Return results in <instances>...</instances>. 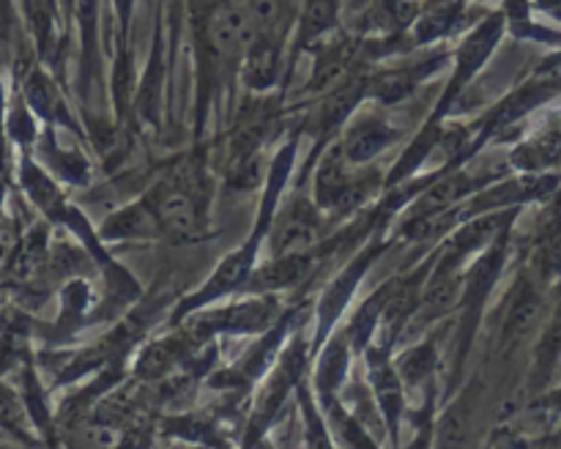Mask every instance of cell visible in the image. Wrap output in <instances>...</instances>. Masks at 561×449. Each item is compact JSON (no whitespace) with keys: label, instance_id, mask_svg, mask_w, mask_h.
<instances>
[{"label":"cell","instance_id":"d6986e66","mask_svg":"<svg viewBox=\"0 0 561 449\" xmlns=\"http://www.w3.org/2000/svg\"><path fill=\"white\" fill-rule=\"evenodd\" d=\"M392 288H394V279H389V283H383L381 288L373 290L370 299H367L365 304L354 312V318L348 321L345 334H348L351 348L354 350H365L367 345L373 343V334L381 329L383 312H387L389 299H392Z\"/></svg>","mask_w":561,"mask_h":449},{"label":"cell","instance_id":"83f0119b","mask_svg":"<svg viewBox=\"0 0 561 449\" xmlns=\"http://www.w3.org/2000/svg\"><path fill=\"white\" fill-rule=\"evenodd\" d=\"M531 408H546V411H553V414H561V389L542 394L540 400H535V405H531Z\"/></svg>","mask_w":561,"mask_h":449},{"label":"cell","instance_id":"4fadbf2b","mask_svg":"<svg viewBox=\"0 0 561 449\" xmlns=\"http://www.w3.org/2000/svg\"><path fill=\"white\" fill-rule=\"evenodd\" d=\"M312 252H288V255H272L266 266L255 268L241 293H277V290L290 288L301 283L312 268Z\"/></svg>","mask_w":561,"mask_h":449},{"label":"cell","instance_id":"e0dca14e","mask_svg":"<svg viewBox=\"0 0 561 449\" xmlns=\"http://www.w3.org/2000/svg\"><path fill=\"white\" fill-rule=\"evenodd\" d=\"M340 5L343 0H305V9L299 14V25L294 33V58L301 49H316L318 44L327 42L323 36L337 27Z\"/></svg>","mask_w":561,"mask_h":449},{"label":"cell","instance_id":"d4e9b609","mask_svg":"<svg viewBox=\"0 0 561 449\" xmlns=\"http://www.w3.org/2000/svg\"><path fill=\"white\" fill-rule=\"evenodd\" d=\"M20 419H22V403L16 400L14 392L0 387V427H9V430H14L16 436H20L22 433Z\"/></svg>","mask_w":561,"mask_h":449},{"label":"cell","instance_id":"8fae6325","mask_svg":"<svg viewBox=\"0 0 561 449\" xmlns=\"http://www.w3.org/2000/svg\"><path fill=\"white\" fill-rule=\"evenodd\" d=\"M362 38H337L327 44L321 42L316 47V69H312L310 88L307 93H327L334 85L354 74V64L359 60Z\"/></svg>","mask_w":561,"mask_h":449},{"label":"cell","instance_id":"5bb4252c","mask_svg":"<svg viewBox=\"0 0 561 449\" xmlns=\"http://www.w3.org/2000/svg\"><path fill=\"white\" fill-rule=\"evenodd\" d=\"M159 235H162V228H159V219L153 214L151 203L146 200V195L110 214L102 228H99V239L102 241H140L159 239Z\"/></svg>","mask_w":561,"mask_h":449},{"label":"cell","instance_id":"6da1fadb","mask_svg":"<svg viewBox=\"0 0 561 449\" xmlns=\"http://www.w3.org/2000/svg\"><path fill=\"white\" fill-rule=\"evenodd\" d=\"M294 159H296V140L285 142L283 148L274 157L272 168H268V179H266V189H263L261 197V208H257L255 225H252L250 235L244 239V244L239 250L230 252L217 268H214L211 277L190 293L186 299L179 301L173 312V323H181L186 315H192L195 310H203L208 304H217L222 301L225 296L230 293H241V288L247 285V279L252 277V272L257 268V257H261V244L268 239V230H272L274 217H277V203L279 195H283L285 184L290 179V170H294Z\"/></svg>","mask_w":561,"mask_h":449},{"label":"cell","instance_id":"44dd1931","mask_svg":"<svg viewBox=\"0 0 561 449\" xmlns=\"http://www.w3.org/2000/svg\"><path fill=\"white\" fill-rule=\"evenodd\" d=\"M540 318H542V293L535 288V285H526V288L518 293V299L513 301V307H510L502 339L507 345L518 343V339H524L526 334L540 323Z\"/></svg>","mask_w":561,"mask_h":449},{"label":"cell","instance_id":"7c38bea8","mask_svg":"<svg viewBox=\"0 0 561 449\" xmlns=\"http://www.w3.org/2000/svg\"><path fill=\"white\" fill-rule=\"evenodd\" d=\"M351 350L354 348H351L345 329L329 334L327 343L318 348V367L312 372V387H316V394L321 398L323 408L334 403V394H337V389H343L345 378H348Z\"/></svg>","mask_w":561,"mask_h":449},{"label":"cell","instance_id":"ac0fdd59","mask_svg":"<svg viewBox=\"0 0 561 449\" xmlns=\"http://www.w3.org/2000/svg\"><path fill=\"white\" fill-rule=\"evenodd\" d=\"M164 69H168V60H164V33H162V16L157 20V31H153V47L151 58H148L146 77H142L140 93L135 99V107L148 124H159V107H162V88H164Z\"/></svg>","mask_w":561,"mask_h":449},{"label":"cell","instance_id":"3957f363","mask_svg":"<svg viewBox=\"0 0 561 449\" xmlns=\"http://www.w3.org/2000/svg\"><path fill=\"white\" fill-rule=\"evenodd\" d=\"M277 301L272 293H252V299L230 301L225 307H203L190 318L186 332L201 343L214 334H263L277 323Z\"/></svg>","mask_w":561,"mask_h":449},{"label":"cell","instance_id":"7402d4cb","mask_svg":"<svg viewBox=\"0 0 561 449\" xmlns=\"http://www.w3.org/2000/svg\"><path fill=\"white\" fill-rule=\"evenodd\" d=\"M296 398H299L301 414H305V444L307 447H312V449L332 447V438H329V430H327V416L318 411V400H316V392H312L310 376H305L299 383H296Z\"/></svg>","mask_w":561,"mask_h":449},{"label":"cell","instance_id":"cb8c5ba5","mask_svg":"<svg viewBox=\"0 0 561 449\" xmlns=\"http://www.w3.org/2000/svg\"><path fill=\"white\" fill-rule=\"evenodd\" d=\"M561 356V318H553L551 326L546 329L540 339V348H537V370L540 372H551V367L557 365V359Z\"/></svg>","mask_w":561,"mask_h":449},{"label":"cell","instance_id":"7a4b0ae2","mask_svg":"<svg viewBox=\"0 0 561 449\" xmlns=\"http://www.w3.org/2000/svg\"><path fill=\"white\" fill-rule=\"evenodd\" d=\"M504 33H507V14H504V9H496L491 11L485 20L477 22V25L460 38V47L455 49L453 77H449L447 88H444V93L438 96L436 107H433L431 118L425 120V126H422V131L416 135V140L411 142L409 151L398 159V164H394L392 173H389L387 179L389 186L409 179V175L416 173V168L431 157V151L438 142V135H442V120L447 118V115L455 110V104L463 99L466 88L471 85V80L485 69L491 55L496 53L499 44H502Z\"/></svg>","mask_w":561,"mask_h":449},{"label":"cell","instance_id":"ffe728a7","mask_svg":"<svg viewBox=\"0 0 561 449\" xmlns=\"http://www.w3.org/2000/svg\"><path fill=\"white\" fill-rule=\"evenodd\" d=\"M25 102L33 113L42 115V118L49 120V124H55V120H66V124H71L69 115H66L64 99H60L58 93V85H55L53 77H49L44 69H38V66L25 77Z\"/></svg>","mask_w":561,"mask_h":449},{"label":"cell","instance_id":"277c9868","mask_svg":"<svg viewBox=\"0 0 561 449\" xmlns=\"http://www.w3.org/2000/svg\"><path fill=\"white\" fill-rule=\"evenodd\" d=\"M162 235L173 241H195L203 233V211L192 186L181 179H164L146 192Z\"/></svg>","mask_w":561,"mask_h":449},{"label":"cell","instance_id":"8992f818","mask_svg":"<svg viewBox=\"0 0 561 449\" xmlns=\"http://www.w3.org/2000/svg\"><path fill=\"white\" fill-rule=\"evenodd\" d=\"M389 350H392L389 345H376V343L367 345L365 348L367 378H370L373 394H376V403L378 408H381L383 422H387L389 436H392V441L398 444L400 419H403V408H405V392H403L405 383L403 378H400Z\"/></svg>","mask_w":561,"mask_h":449},{"label":"cell","instance_id":"ba28073f","mask_svg":"<svg viewBox=\"0 0 561 449\" xmlns=\"http://www.w3.org/2000/svg\"><path fill=\"white\" fill-rule=\"evenodd\" d=\"M351 164L345 159L343 148L340 142H334L332 148L327 151V157L321 159L318 164V173H316V203L321 206V211H334V208H345L354 203V197L362 195V186L356 184L354 175H351Z\"/></svg>","mask_w":561,"mask_h":449},{"label":"cell","instance_id":"2e32d148","mask_svg":"<svg viewBox=\"0 0 561 449\" xmlns=\"http://www.w3.org/2000/svg\"><path fill=\"white\" fill-rule=\"evenodd\" d=\"M197 339L192 337L190 332H179L170 334V337L153 339L151 345L140 350L135 361V372L137 378H146V381H157V378L168 376L173 367L184 365V359L190 356V350L195 348Z\"/></svg>","mask_w":561,"mask_h":449},{"label":"cell","instance_id":"9c48e42d","mask_svg":"<svg viewBox=\"0 0 561 449\" xmlns=\"http://www.w3.org/2000/svg\"><path fill=\"white\" fill-rule=\"evenodd\" d=\"M400 129H394L392 124H387L378 115H362L354 124H348L340 137V148H343L345 159L351 164H367L376 157H381L387 148H392L398 142Z\"/></svg>","mask_w":561,"mask_h":449},{"label":"cell","instance_id":"30bf717a","mask_svg":"<svg viewBox=\"0 0 561 449\" xmlns=\"http://www.w3.org/2000/svg\"><path fill=\"white\" fill-rule=\"evenodd\" d=\"M449 55L438 53L433 58L420 60L414 66H400V69L378 71V74H367V99H376L381 104H394L400 99L409 96L416 85H420L425 77H431L433 71L442 69L447 64Z\"/></svg>","mask_w":561,"mask_h":449},{"label":"cell","instance_id":"52a82bcc","mask_svg":"<svg viewBox=\"0 0 561 449\" xmlns=\"http://www.w3.org/2000/svg\"><path fill=\"white\" fill-rule=\"evenodd\" d=\"M321 206L318 203L296 197L279 219L274 217L272 230H268V241H272V255H288V252H307L312 250L318 239V228H321Z\"/></svg>","mask_w":561,"mask_h":449},{"label":"cell","instance_id":"9a60e30c","mask_svg":"<svg viewBox=\"0 0 561 449\" xmlns=\"http://www.w3.org/2000/svg\"><path fill=\"white\" fill-rule=\"evenodd\" d=\"M283 69V42L279 36H257L241 60L239 77L250 91H268L277 85Z\"/></svg>","mask_w":561,"mask_h":449},{"label":"cell","instance_id":"f1b7e54d","mask_svg":"<svg viewBox=\"0 0 561 449\" xmlns=\"http://www.w3.org/2000/svg\"><path fill=\"white\" fill-rule=\"evenodd\" d=\"M535 9L542 11V14H548L551 20L561 22V0H535Z\"/></svg>","mask_w":561,"mask_h":449},{"label":"cell","instance_id":"4316f807","mask_svg":"<svg viewBox=\"0 0 561 449\" xmlns=\"http://www.w3.org/2000/svg\"><path fill=\"white\" fill-rule=\"evenodd\" d=\"M135 3L137 0H113L121 42H129V25H131V16H135Z\"/></svg>","mask_w":561,"mask_h":449},{"label":"cell","instance_id":"484cf974","mask_svg":"<svg viewBox=\"0 0 561 449\" xmlns=\"http://www.w3.org/2000/svg\"><path fill=\"white\" fill-rule=\"evenodd\" d=\"M9 131L16 137L20 142H31L36 137V129H33L31 113L25 107H16L14 113L9 115Z\"/></svg>","mask_w":561,"mask_h":449},{"label":"cell","instance_id":"603a6c76","mask_svg":"<svg viewBox=\"0 0 561 449\" xmlns=\"http://www.w3.org/2000/svg\"><path fill=\"white\" fill-rule=\"evenodd\" d=\"M394 367H398L400 378H403V383H422L427 376L433 372V367H436V350H433L431 343H422V345H414V348H409L405 354L398 356V361H394Z\"/></svg>","mask_w":561,"mask_h":449},{"label":"cell","instance_id":"5b68a950","mask_svg":"<svg viewBox=\"0 0 561 449\" xmlns=\"http://www.w3.org/2000/svg\"><path fill=\"white\" fill-rule=\"evenodd\" d=\"M381 252H383V244H370L365 252H359V255H356L354 261H351L348 266L332 279V283L327 285L321 301H318V323H316V337H312V354H318V348H321V345L327 343L329 334L334 332V323L343 318L345 307H348L351 299H354L362 277L370 272V266L381 257Z\"/></svg>","mask_w":561,"mask_h":449}]
</instances>
